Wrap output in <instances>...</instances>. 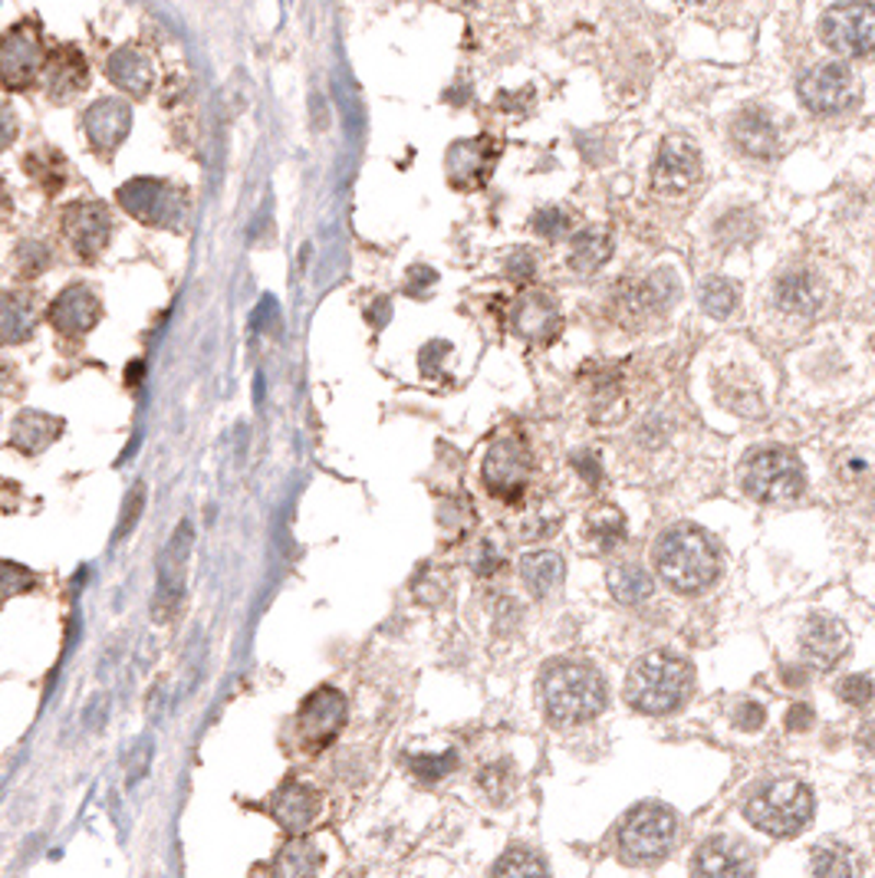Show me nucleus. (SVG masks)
<instances>
[{"instance_id": "bb28decb", "label": "nucleus", "mask_w": 875, "mask_h": 878, "mask_svg": "<svg viewBox=\"0 0 875 878\" xmlns=\"http://www.w3.org/2000/svg\"><path fill=\"white\" fill-rule=\"evenodd\" d=\"M86 80H90V70H86V60L77 50H60V54L50 57V63H47V90H50L54 99H70V96L83 93Z\"/></svg>"}, {"instance_id": "b1692460", "label": "nucleus", "mask_w": 875, "mask_h": 878, "mask_svg": "<svg viewBox=\"0 0 875 878\" xmlns=\"http://www.w3.org/2000/svg\"><path fill=\"white\" fill-rule=\"evenodd\" d=\"M734 142L750 159H770L777 152V126L763 109H747L734 119Z\"/></svg>"}, {"instance_id": "c9c22d12", "label": "nucleus", "mask_w": 875, "mask_h": 878, "mask_svg": "<svg viewBox=\"0 0 875 878\" xmlns=\"http://www.w3.org/2000/svg\"><path fill=\"white\" fill-rule=\"evenodd\" d=\"M813 875L816 878H855V862L845 848L819 845L813 852Z\"/></svg>"}, {"instance_id": "a19ab883", "label": "nucleus", "mask_w": 875, "mask_h": 878, "mask_svg": "<svg viewBox=\"0 0 875 878\" xmlns=\"http://www.w3.org/2000/svg\"><path fill=\"white\" fill-rule=\"evenodd\" d=\"M839 698L849 701V704H855V707L868 704V698H872V678L868 675H849V678H842L839 681Z\"/></svg>"}, {"instance_id": "dca6fc26", "label": "nucleus", "mask_w": 875, "mask_h": 878, "mask_svg": "<svg viewBox=\"0 0 875 878\" xmlns=\"http://www.w3.org/2000/svg\"><path fill=\"white\" fill-rule=\"evenodd\" d=\"M695 878H754V858L747 845L714 835L695 852Z\"/></svg>"}, {"instance_id": "20e7f679", "label": "nucleus", "mask_w": 875, "mask_h": 878, "mask_svg": "<svg viewBox=\"0 0 875 878\" xmlns=\"http://www.w3.org/2000/svg\"><path fill=\"white\" fill-rule=\"evenodd\" d=\"M813 793L800 780H773L747 799V819L770 835H796L813 819Z\"/></svg>"}, {"instance_id": "9b49d317", "label": "nucleus", "mask_w": 875, "mask_h": 878, "mask_svg": "<svg viewBox=\"0 0 875 878\" xmlns=\"http://www.w3.org/2000/svg\"><path fill=\"white\" fill-rule=\"evenodd\" d=\"M63 231H67L73 250L83 260H96L109 247L113 221H109L106 204H100V201H77V204L67 208Z\"/></svg>"}, {"instance_id": "f03ea898", "label": "nucleus", "mask_w": 875, "mask_h": 878, "mask_svg": "<svg viewBox=\"0 0 875 878\" xmlns=\"http://www.w3.org/2000/svg\"><path fill=\"white\" fill-rule=\"evenodd\" d=\"M688 691H691V668L688 662L668 652H652L639 658L626 678V701L642 714H672L675 707L685 704Z\"/></svg>"}, {"instance_id": "4c0bfd02", "label": "nucleus", "mask_w": 875, "mask_h": 878, "mask_svg": "<svg viewBox=\"0 0 875 878\" xmlns=\"http://www.w3.org/2000/svg\"><path fill=\"white\" fill-rule=\"evenodd\" d=\"M530 227H534V234H537V237H544V241H553V237H563V234H570V214H567V211H560V208H544V211H537V214H534Z\"/></svg>"}, {"instance_id": "39448f33", "label": "nucleus", "mask_w": 875, "mask_h": 878, "mask_svg": "<svg viewBox=\"0 0 875 878\" xmlns=\"http://www.w3.org/2000/svg\"><path fill=\"white\" fill-rule=\"evenodd\" d=\"M803 465L783 448H760L740 468V488L760 504H790L803 494Z\"/></svg>"}, {"instance_id": "f3484780", "label": "nucleus", "mask_w": 875, "mask_h": 878, "mask_svg": "<svg viewBox=\"0 0 875 878\" xmlns=\"http://www.w3.org/2000/svg\"><path fill=\"white\" fill-rule=\"evenodd\" d=\"M83 126H86L93 149L103 155H113L132 132V106L122 99H100L86 109Z\"/></svg>"}, {"instance_id": "473e14b6", "label": "nucleus", "mask_w": 875, "mask_h": 878, "mask_svg": "<svg viewBox=\"0 0 875 878\" xmlns=\"http://www.w3.org/2000/svg\"><path fill=\"white\" fill-rule=\"evenodd\" d=\"M0 329H4L8 342H21L34 332V303L21 293H8L4 296V319H0Z\"/></svg>"}, {"instance_id": "a211bd4d", "label": "nucleus", "mask_w": 875, "mask_h": 878, "mask_svg": "<svg viewBox=\"0 0 875 878\" xmlns=\"http://www.w3.org/2000/svg\"><path fill=\"white\" fill-rule=\"evenodd\" d=\"M773 309L786 319H813L816 309L822 306V286L809 270H786L777 283H773Z\"/></svg>"}, {"instance_id": "4be33fe9", "label": "nucleus", "mask_w": 875, "mask_h": 878, "mask_svg": "<svg viewBox=\"0 0 875 878\" xmlns=\"http://www.w3.org/2000/svg\"><path fill=\"white\" fill-rule=\"evenodd\" d=\"M678 296V283L672 273H652L645 280H635L632 286H626L619 293V306L626 316H649V313H662L672 306V300Z\"/></svg>"}, {"instance_id": "6ab92c4d", "label": "nucleus", "mask_w": 875, "mask_h": 878, "mask_svg": "<svg viewBox=\"0 0 875 878\" xmlns=\"http://www.w3.org/2000/svg\"><path fill=\"white\" fill-rule=\"evenodd\" d=\"M103 319V303L90 286H67L54 306H50V323L63 332V336H86L96 323Z\"/></svg>"}, {"instance_id": "f704fd0d", "label": "nucleus", "mask_w": 875, "mask_h": 878, "mask_svg": "<svg viewBox=\"0 0 875 878\" xmlns=\"http://www.w3.org/2000/svg\"><path fill=\"white\" fill-rule=\"evenodd\" d=\"M701 306L714 319H727L737 309V286L724 277H711L701 286Z\"/></svg>"}, {"instance_id": "9d476101", "label": "nucleus", "mask_w": 875, "mask_h": 878, "mask_svg": "<svg viewBox=\"0 0 875 878\" xmlns=\"http://www.w3.org/2000/svg\"><path fill=\"white\" fill-rule=\"evenodd\" d=\"M119 204L145 224H172L185 208L182 195L159 178H136L119 188Z\"/></svg>"}, {"instance_id": "58836bf2", "label": "nucleus", "mask_w": 875, "mask_h": 878, "mask_svg": "<svg viewBox=\"0 0 875 878\" xmlns=\"http://www.w3.org/2000/svg\"><path fill=\"white\" fill-rule=\"evenodd\" d=\"M455 763H458V757H455V753H438V757H431V753H421V757H411V770H415L418 776H424V780H438V776H445L448 770H455Z\"/></svg>"}, {"instance_id": "a18cd8bd", "label": "nucleus", "mask_w": 875, "mask_h": 878, "mask_svg": "<svg viewBox=\"0 0 875 878\" xmlns=\"http://www.w3.org/2000/svg\"><path fill=\"white\" fill-rule=\"evenodd\" d=\"M737 724H740L744 730H757V727L763 724V707H760V704H754V701H750V704H744V707H740V714H737Z\"/></svg>"}, {"instance_id": "5701e85b", "label": "nucleus", "mask_w": 875, "mask_h": 878, "mask_svg": "<svg viewBox=\"0 0 875 878\" xmlns=\"http://www.w3.org/2000/svg\"><path fill=\"white\" fill-rule=\"evenodd\" d=\"M514 329L527 342H550L560 329V313L547 293H527L514 306Z\"/></svg>"}, {"instance_id": "72a5a7b5", "label": "nucleus", "mask_w": 875, "mask_h": 878, "mask_svg": "<svg viewBox=\"0 0 875 878\" xmlns=\"http://www.w3.org/2000/svg\"><path fill=\"white\" fill-rule=\"evenodd\" d=\"M491 878H550V871L534 848H511L508 855H501Z\"/></svg>"}, {"instance_id": "1a4fd4ad", "label": "nucleus", "mask_w": 875, "mask_h": 878, "mask_svg": "<svg viewBox=\"0 0 875 878\" xmlns=\"http://www.w3.org/2000/svg\"><path fill=\"white\" fill-rule=\"evenodd\" d=\"M701 175V155L685 136H668L652 165V185L662 195H685Z\"/></svg>"}, {"instance_id": "e433bc0d", "label": "nucleus", "mask_w": 875, "mask_h": 878, "mask_svg": "<svg viewBox=\"0 0 875 878\" xmlns=\"http://www.w3.org/2000/svg\"><path fill=\"white\" fill-rule=\"evenodd\" d=\"M590 530H593V537H596L603 547H616V543L626 537V520H622L619 511L609 507V511H599V514L593 517Z\"/></svg>"}, {"instance_id": "6e6552de", "label": "nucleus", "mask_w": 875, "mask_h": 878, "mask_svg": "<svg viewBox=\"0 0 875 878\" xmlns=\"http://www.w3.org/2000/svg\"><path fill=\"white\" fill-rule=\"evenodd\" d=\"M800 99L813 116H842L859 103L855 73L845 63H819L800 80Z\"/></svg>"}, {"instance_id": "c756f323", "label": "nucleus", "mask_w": 875, "mask_h": 878, "mask_svg": "<svg viewBox=\"0 0 875 878\" xmlns=\"http://www.w3.org/2000/svg\"><path fill=\"white\" fill-rule=\"evenodd\" d=\"M606 583H609V593L626 606L645 602L652 596V589H655L652 576L639 563H612L609 573H606Z\"/></svg>"}, {"instance_id": "de8ad7c7", "label": "nucleus", "mask_w": 875, "mask_h": 878, "mask_svg": "<svg viewBox=\"0 0 875 878\" xmlns=\"http://www.w3.org/2000/svg\"><path fill=\"white\" fill-rule=\"evenodd\" d=\"M576 468L586 475V481H590V484H596V481H599V465H596V458H593V455H576Z\"/></svg>"}, {"instance_id": "4468645a", "label": "nucleus", "mask_w": 875, "mask_h": 878, "mask_svg": "<svg viewBox=\"0 0 875 878\" xmlns=\"http://www.w3.org/2000/svg\"><path fill=\"white\" fill-rule=\"evenodd\" d=\"M485 484L494 497L517 501L527 488V452L504 437L485 458Z\"/></svg>"}, {"instance_id": "a878e982", "label": "nucleus", "mask_w": 875, "mask_h": 878, "mask_svg": "<svg viewBox=\"0 0 875 878\" xmlns=\"http://www.w3.org/2000/svg\"><path fill=\"white\" fill-rule=\"evenodd\" d=\"M109 77H113V83L122 90V93H129V96H136V99H142V96H149V90H152V63H149V57L145 54H139L136 47H122L119 54H113L109 57Z\"/></svg>"}, {"instance_id": "ea45409f", "label": "nucleus", "mask_w": 875, "mask_h": 878, "mask_svg": "<svg viewBox=\"0 0 875 878\" xmlns=\"http://www.w3.org/2000/svg\"><path fill=\"white\" fill-rule=\"evenodd\" d=\"M47 264H50V250H47V244L31 241V244L21 247V273H24V277H37V273H44Z\"/></svg>"}, {"instance_id": "ddd939ff", "label": "nucleus", "mask_w": 875, "mask_h": 878, "mask_svg": "<svg viewBox=\"0 0 875 878\" xmlns=\"http://www.w3.org/2000/svg\"><path fill=\"white\" fill-rule=\"evenodd\" d=\"M346 724V698L336 688H319L316 694L306 698L300 707V734L306 747L319 750L336 740V734Z\"/></svg>"}, {"instance_id": "37998d69", "label": "nucleus", "mask_w": 875, "mask_h": 878, "mask_svg": "<svg viewBox=\"0 0 875 878\" xmlns=\"http://www.w3.org/2000/svg\"><path fill=\"white\" fill-rule=\"evenodd\" d=\"M142 501H145V488H136V491L129 494V501H126V514H122V524H119V537H126L129 527L139 520V514H142Z\"/></svg>"}, {"instance_id": "aec40b11", "label": "nucleus", "mask_w": 875, "mask_h": 878, "mask_svg": "<svg viewBox=\"0 0 875 878\" xmlns=\"http://www.w3.org/2000/svg\"><path fill=\"white\" fill-rule=\"evenodd\" d=\"M494 159H498V145L491 139H465V142H455L448 149V178L452 185L458 188H481L494 168Z\"/></svg>"}, {"instance_id": "7ed1b4c3", "label": "nucleus", "mask_w": 875, "mask_h": 878, "mask_svg": "<svg viewBox=\"0 0 875 878\" xmlns=\"http://www.w3.org/2000/svg\"><path fill=\"white\" fill-rule=\"evenodd\" d=\"M544 701L557 724H583L606 707L609 688L593 665L560 662L544 675Z\"/></svg>"}, {"instance_id": "0eeeda50", "label": "nucleus", "mask_w": 875, "mask_h": 878, "mask_svg": "<svg viewBox=\"0 0 875 878\" xmlns=\"http://www.w3.org/2000/svg\"><path fill=\"white\" fill-rule=\"evenodd\" d=\"M819 37L832 54L842 57H865L875 50V4L849 0L836 4L819 21Z\"/></svg>"}, {"instance_id": "f257e3e1", "label": "nucleus", "mask_w": 875, "mask_h": 878, "mask_svg": "<svg viewBox=\"0 0 875 878\" xmlns=\"http://www.w3.org/2000/svg\"><path fill=\"white\" fill-rule=\"evenodd\" d=\"M652 560L658 566V576L675 589V593H701L718 580L721 557L708 534L698 527H675L658 537Z\"/></svg>"}, {"instance_id": "2f4dec72", "label": "nucleus", "mask_w": 875, "mask_h": 878, "mask_svg": "<svg viewBox=\"0 0 875 878\" xmlns=\"http://www.w3.org/2000/svg\"><path fill=\"white\" fill-rule=\"evenodd\" d=\"M319 848L303 842V839H293L290 845L280 848L277 862H273V878H313L319 871Z\"/></svg>"}, {"instance_id": "49530a36", "label": "nucleus", "mask_w": 875, "mask_h": 878, "mask_svg": "<svg viewBox=\"0 0 875 878\" xmlns=\"http://www.w3.org/2000/svg\"><path fill=\"white\" fill-rule=\"evenodd\" d=\"M809 721H813V707H809V704H796V707L790 711V717H786V727H790V730H806Z\"/></svg>"}, {"instance_id": "f8f14e48", "label": "nucleus", "mask_w": 875, "mask_h": 878, "mask_svg": "<svg viewBox=\"0 0 875 878\" xmlns=\"http://www.w3.org/2000/svg\"><path fill=\"white\" fill-rule=\"evenodd\" d=\"M44 67V44L34 24H21L14 27L4 44H0V70H4V83L11 90L27 86L31 80H37Z\"/></svg>"}, {"instance_id": "393cba45", "label": "nucleus", "mask_w": 875, "mask_h": 878, "mask_svg": "<svg viewBox=\"0 0 875 878\" xmlns=\"http://www.w3.org/2000/svg\"><path fill=\"white\" fill-rule=\"evenodd\" d=\"M316 812H319V796L306 783H290L273 799V816L290 832H303L316 819Z\"/></svg>"}, {"instance_id": "412c9836", "label": "nucleus", "mask_w": 875, "mask_h": 878, "mask_svg": "<svg viewBox=\"0 0 875 878\" xmlns=\"http://www.w3.org/2000/svg\"><path fill=\"white\" fill-rule=\"evenodd\" d=\"M849 648V632L839 619L832 616H813L803 625V658L813 668H829L836 665Z\"/></svg>"}, {"instance_id": "423d86ee", "label": "nucleus", "mask_w": 875, "mask_h": 878, "mask_svg": "<svg viewBox=\"0 0 875 878\" xmlns=\"http://www.w3.org/2000/svg\"><path fill=\"white\" fill-rule=\"evenodd\" d=\"M678 819L662 803H642L635 806L622 826H619V852L629 862H658L675 845Z\"/></svg>"}, {"instance_id": "2eb2a0df", "label": "nucleus", "mask_w": 875, "mask_h": 878, "mask_svg": "<svg viewBox=\"0 0 875 878\" xmlns=\"http://www.w3.org/2000/svg\"><path fill=\"white\" fill-rule=\"evenodd\" d=\"M191 550V524H178L172 543L159 560V596H155V619H168L185 593V560Z\"/></svg>"}, {"instance_id": "79ce46f5", "label": "nucleus", "mask_w": 875, "mask_h": 878, "mask_svg": "<svg viewBox=\"0 0 875 878\" xmlns=\"http://www.w3.org/2000/svg\"><path fill=\"white\" fill-rule=\"evenodd\" d=\"M534 254H527V250H514L511 257H508V264H504V273L514 280V283H527L530 277H534Z\"/></svg>"}, {"instance_id": "cd10ccee", "label": "nucleus", "mask_w": 875, "mask_h": 878, "mask_svg": "<svg viewBox=\"0 0 875 878\" xmlns=\"http://www.w3.org/2000/svg\"><path fill=\"white\" fill-rule=\"evenodd\" d=\"M563 573H567L563 560L553 550H534L521 560V576H524L530 596H537V599L550 596L563 583Z\"/></svg>"}, {"instance_id": "c85d7f7f", "label": "nucleus", "mask_w": 875, "mask_h": 878, "mask_svg": "<svg viewBox=\"0 0 875 878\" xmlns=\"http://www.w3.org/2000/svg\"><path fill=\"white\" fill-rule=\"evenodd\" d=\"M60 418H50L44 411H24L14 424V448H21L24 455H40L60 434Z\"/></svg>"}, {"instance_id": "c03bdc74", "label": "nucleus", "mask_w": 875, "mask_h": 878, "mask_svg": "<svg viewBox=\"0 0 875 878\" xmlns=\"http://www.w3.org/2000/svg\"><path fill=\"white\" fill-rule=\"evenodd\" d=\"M434 280H438V273H434L431 267H415V270L408 273V283H405V290L418 296V293H421V286H431Z\"/></svg>"}, {"instance_id": "7c9ffc66", "label": "nucleus", "mask_w": 875, "mask_h": 878, "mask_svg": "<svg viewBox=\"0 0 875 878\" xmlns=\"http://www.w3.org/2000/svg\"><path fill=\"white\" fill-rule=\"evenodd\" d=\"M609 254H612V237H609L606 231H599V227H590V231H583V234L573 241V250H570V270L590 277V273H596V270L609 260Z\"/></svg>"}]
</instances>
